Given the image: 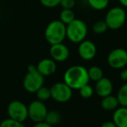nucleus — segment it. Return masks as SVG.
Segmentation results:
<instances>
[{
  "label": "nucleus",
  "instance_id": "1",
  "mask_svg": "<svg viewBox=\"0 0 127 127\" xmlns=\"http://www.w3.org/2000/svg\"><path fill=\"white\" fill-rule=\"evenodd\" d=\"M88 71L81 65H73L68 68L64 74V82L72 90H78L89 83Z\"/></svg>",
  "mask_w": 127,
  "mask_h": 127
},
{
  "label": "nucleus",
  "instance_id": "2",
  "mask_svg": "<svg viewBox=\"0 0 127 127\" xmlns=\"http://www.w3.org/2000/svg\"><path fill=\"white\" fill-rule=\"evenodd\" d=\"M66 37V25L60 20L50 22L44 31V37L50 44H59Z\"/></svg>",
  "mask_w": 127,
  "mask_h": 127
},
{
  "label": "nucleus",
  "instance_id": "3",
  "mask_svg": "<svg viewBox=\"0 0 127 127\" xmlns=\"http://www.w3.org/2000/svg\"><path fill=\"white\" fill-rule=\"evenodd\" d=\"M44 77L37 71V67L30 64L27 68V73L23 80V86L26 92L35 93L40 87L44 85Z\"/></svg>",
  "mask_w": 127,
  "mask_h": 127
},
{
  "label": "nucleus",
  "instance_id": "4",
  "mask_svg": "<svg viewBox=\"0 0 127 127\" xmlns=\"http://www.w3.org/2000/svg\"><path fill=\"white\" fill-rule=\"evenodd\" d=\"M88 32L87 25L83 20L76 19L66 25V37L71 42L79 44L85 40Z\"/></svg>",
  "mask_w": 127,
  "mask_h": 127
},
{
  "label": "nucleus",
  "instance_id": "5",
  "mask_svg": "<svg viewBox=\"0 0 127 127\" xmlns=\"http://www.w3.org/2000/svg\"><path fill=\"white\" fill-rule=\"evenodd\" d=\"M108 29L118 30L126 21V13L121 7H113L108 11L104 18Z\"/></svg>",
  "mask_w": 127,
  "mask_h": 127
},
{
  "label": "nucleus",
  "instance_id": "6",
  "mask_svg": "<svg viewBox=\"0 0 127 127\" xmlns=\"http://www.w3.org/2000/svg\"><path fill=\"white\" fill-rule=\"evenodd\" d=\"M51 97L56 102H68L72 97V89L64 82H58L51 87Z\"/></svg>",
  "mask_w": 127,
  "mask_h": 127
},
{
  "label": "nucleus",
  "instance_id": "7",
  "mask_svg": "<svg viewBox=\"0 0 127 127\" xmlns=\"http://www.w3.org/2000/svg\"><path fill=\"white\" fill-rule=\"evenodd\" d=\"M7 113L9 118L24 123L28 118V107L21 101L13 100L8 104Z\"/></svg>",
  "mask_w": 127,
  "mask_h": 127
},
{
  "label": "nucleus",
  "instance_id": "8",
  "mask_svg": "<svg viewBox=\"0 0 127 127\" xmlns=\"http://www.w3.org/2000/svg\"><path fill=\"white\" fill-rule=\"evenodd\" d=\"M109 65L113 69H122L127 64V51L122 48L113 49L107 58Z\"/></svg>",
  "mask_w": 127,
  "mask_h": 127
},
{
  "label": "nucleus",
  "instance_id": "9",
  "mask_svg": "<svg viewBox=\"0 0 127 127\" xmlns=\"http://www.w3.org/2000/svg\"><path fill=\"white\" fill-rule=\"evenodd\" d=\"M27 107H28V118H30L31 120H32L34 123H37L45 119L48 111L43 101L38 99L32 101Z\"/></svg>",
  "mask_w": 127,
  "mask_h": 127
},
{
  "label": "nucleus",
  "instance_id": "10",
  "mask_svg": "<svg viewBox=\"0 0 127 127\" xmlns=\"http://www.w3.org/2000/svg\"><path fill=\"white\" fill-rule=\"evenodd\" d=\"M78 51V55L82 59L85 61H90L95 58L97 54V47L92 41L85 39L79 43Z\"/></svg>",
  "mask_w": 127,
  "mask_h": 127
},
{
  "label": "nucleus",
  "instance_id": "11",
  "mask_svg": "<svg viewBox=\"0 0 127 127\" xmlns=\"http://www.w3.org/2000/svg\"><path fill=\"white\" fill-rule=\"evenodd\" d=\"M50 55L54 61L64 62L68 59L70 51L65 44L59 43V44H51L50 48Z\"/></svg>",
  "mask_w": 127,
  "mask_h": 127
},
{
  "label": "nucleus",
  "instance_id": "12",
  "mask_svg": "<svg viewBox=\"0 0 127 127\" xmlns=\"http://www.w3.org/2000/svg\"><path fill=\"white\" fill-rule=\"evenodd\" d=\"M94 91L97 93V95L100 97H106V96L111 94L113 91V85L109 78L103 77L96 82Z\"/></svg>",
  "mask_w": 127,
  "mask_h": 127
},
{
  "label": "nucleus",
  "instance_id": "13",
  "mask_svg": "<svg viewBox=\"0 0 127 127\" xmlns=\"http://www.w3.org/2000/svg\"><path fill=\"white\" fill-rule=\"evenodd\" d=\"M36 67L43 76L48 77L55 73L57 70V64L52 58H44L38 62Z\"/></svg>",
  "mask_w": 127,
  "mask_h": 127
},
{
  "label": "nucleus",
  "instance_id": "14",
  "mask_svg": "<svg viewBox=\"0 0 127 127\" xmlns=\"http://www.w3.org/2000/svg\"><path fill=\"white\" fill-rule=\"evenodd\" d=\"M112 121L116 127H127V107L117 108L112 115Z\"/></svg>",
  "mask_w": 127,
  "mask_h": 127
},
{
  "label": "nucleus",
  "instance_id": "15",
  "mask_svg": "<svg viewBox=\"0 0 127 127\" xmlns=\"http://www.w3.org/2000/svg\"><path fill=\"white\" fill-rule=\"evenodd\" d=\"M119 106V103L117 98V97L114 96L108 95L106 97H102V100H101V107L103 110L106 111H115L117 108Z\"/></svg>",
  "mask_w": 127,
  "mask_h": 127
},
{
  "label": "nucleus",
  "instance_id": "16",
  "mask_svg": "<svg viewBox=\"0 0 127 127\" xmlns=\"http://www.w3.org/2000/svg\"><path fill=\"white\" fill-rule=\"evenodd\" d=\"M117 98H118L120 106L127 107V82L122 85L118 90Z\"/></svg>",
  "mask_w": 127,
  "mask_h": 127
},
{
  "label": "nucleus",
  "instance_id": "17",
  "mask_svg": "<svg viewBox=\"0 0 127 127\" xmlns=\"http://www.w3.org/2000/svg\"><path fill=\"white\" fill-rule=\"evenodd\" d=\"M88 71V76L89 79L92 80L94 82H97V80H99L101 78H103V71L100 67L98 66H92Z\"/></svg>",
  "mask_w": 127,
  "mask_h": 127
},
{
  "label": "nucleus",
  "instance_id": "18",
  "mask_svg": "<svg viewBox=\"0 0 127 127\" xmlns=\"http://www.w3.org/2000/svg\"><path fill=\"white\" fill-rule=\"evenodd\" d=\"M75 19V14L71 9H64L60 13V21L64 25H68Z\"/></svg>",
  "mask_w": 127,
  "mask_h": 127
},
{
  "label": "nucleus",
  "instance_id": "19",
  "mask_svg": "<svg viewBox=\"0 0 127 127\" xmlns=\"http://www.w3.org/2000/svg\"><path fill=\"white\" fill-rule=\"evenodd\" d=\"M35 93L36 96H37V98L40 101H43V102H45V101L49 100L51 97V89L47 88V87H44V85L42 87H40Z\"/></svg>",
  "mask_w": 127,
  "mask_h": 127
},
{
  "label": "nucleus",
  "instance_id": "20",
  "mask_svg": "<svg viewBox=\"0 0 127 127\" xmlns=\"http://www.w3.org/2000/svg\"><path fill=\"white\" fill-rule=\"evenodd\" d=\"M45 120L50 125H57L60 122L61 120V116H60L59 112L57 111H48L47 114H46L45 117Z\"/></svg>",
  "mask_w": 127,
  "mask_h": 127
},
{
  "label": "nucleus",
  "instance_id": "21",
  "mask_svg": "<svg viewBox=\"0 0 127 127\" xmlns=\"http://www.w3.org/2000/svg\"><path fill=\"white\" fill-rule=\"evenodd\" d=\"M87 1L89 5L96 11L104 10L109 4V0H87Z\"/></svg>",
  "mask_w": 127,
  "mask_h": 127
},
{
  "label": "nucleus",
  "instance_id": "22",
  "mask_svg": "<svg viewBox=\"0 0 127 127\" xmlns=\"http://www.w3.org/2000/svg\"><path fill=\"white\" fill-rule=\"evenodd\" d=\"M0 127H24V123L18 122L11 118H8L2 120L0 123Z\"/></svg>",
  "mask_w": 127,
  "mask_h": 127
},
{
  "label": "nucleus",
  "instance_id": "23",
  "mask_svg": "<svg viewBox=\"0 0 127 127\" xmlns=\"http://www.w3.org/2000/svg\"><path fill=\"white\" fill-rule=\"evenodd\" d=\"M107 29H108V26H107V25H106L104 20H99V21H97L93 25V27H92L93 32L97 34L104 33V32H105L106 31H107Z\"/></svg>",
  "mask_w": 127,
  "mask_h": 127
},
{
  "label": "nucleus",
  "instance_id": "24",
  "mask_svg": "<svg viewBox=\"0 0 127 127\" xmlns=\"http://www.w3.org/2000/svg\"><path fill=\"white\" fill-rule=\"evenodd\" d=\"M79 90V94L83 98H90L92 95H93V88L88 84L83 85L81 88L78 89Z\"/></svg>",
  "mask_w": 127,
  "mask_h": 127
},
{
  "label": "nucleus",
  "instance_id": "25",
  "mask_svg": "<svg viewBox=\"0 0 127 127\" xmlns=\"http://www.w3.org/2000/svg\"><path fill=\"white\" fill-rule=\"evenodd\" d=\"M61 0H40V3L44 6L48 8H53L60 4Z\"/></svg>",
  "mask_w": 127,
  "mask_h": 127
},
{
  "label": "nucleus",
  "instance_id": "26",
  "mask_svg": "<svg viewBox=\"0 0 127 127\" xmlns=\"http://www.w3.org/2000/svg\"><path fill=\"white\" fill-rule=\"evenodd\" d=\"M60 5L64 9H72L75 6V0H61Z\"/></svg>",
  "mask_w": 127,
  "mask_h": 127
},
{
  "label": "nucleus",
  "instance_id": "27",
  "mask_svg": "<svg viewBox=\"0 0 127 127\" xmlns=\"http://www.w3.org/2000/svg\"><path fill=\"white\" fill-rule=\"evenodd\" d=\"M35 127H51V125L45 121V120H43V121L37 122V123H35L34 125Z\"/></svg>",
  "mask_w": 127,
  "mask_h": 127
},
{
  "label": "nucleus",
  "instance_id": "28",
  "mask_svg": "<svg viewBox=\"0 0 127 127\" xmlns=\"http://www.w3.org/2000/svg\"><path fill=\"white\" fill-rule=\"evenodd\" d=\"M119 76H120V78H121L123 81L127 82V69H125V70H123V71H121Z\"/></svg>",
  "mask_w": 127,
  "mask_h": 127
},
{
  "label": "nucleus",
  "instance_id": "29",
  "mask_svg": "<svg viewBox=\"0 0 127 127\" xmlns=\"http://www.w3.org/2000/svg\"><path fill=\"white\" fill-rule=\"evenodd\" d=\"M102 127H116L115 124L113 123V121H107V122H104V123L102 124Z\"/></svg>",
  "mask_w": 127,
  "mask_h": 127
},
{
  "label": "nucleus",
  "instance_id": "30",
  "mask_svg": "<svg viewBox=\"0 0 127 127\" xmlns=\"http://www.w3.org/2000/svg\"><path fill=\"white\" fill-rule=\"evenodd\" d=\"M118 2H119L120 4L123 5L124 7H127V0H118Z\"/></svg>",
  "mask_w": 127,
  "mask_h": 127
}]
</instances>
